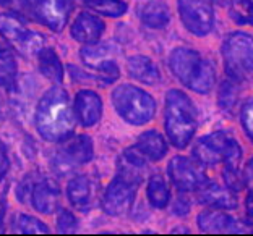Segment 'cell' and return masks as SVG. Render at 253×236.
<instances>
[{"instance_id": "31", "label": "cell", "mask_w": 253, "mask_h": 236, "mask_svg": "<svg viewBox=\"0 0 253 236\" xmlns=\"http://www.w3.org/2000/svg\"><path fill=\"white\" fill-rule=\"evenodd\" d=\"M240 120H242V126H244L245 133L249 135V137L253 142V99L245 102V105L242 107Z\"/></svg>"}, {"instance_id": "32", "label": "cell", "mask_w": 253, "mask_h": 236, "mask_svg": "<svg viewBox=\"0 0 253 236\" xmlns=\"http://www.w3.org/2000/svg\"><path fill=\"white\" fill-rule=\"evenodd\" d=\"M8 169H10V160H8L7 147H5V144L0 141V181H2L5 175H7Z\"/></svg>"}, {"instance_id": "36", "label": "cell", "mask_w": 253, "mask_h": 236, "mask_svg": "<svg viewBox=\"0 0 253 236\" xmlns=\"http://www.w3.org/2000/svg\"><path fill=\"white\" fill-rule=\"evenodd\" d=\"M245 207H247V217H249L250 222H253V191H249V196H247V201H245Z\"/></svg>"}, {"instance_id": "5", "label": "cell", "mask_w": 253, "mask_h": 236, "mask_svg": "<svg viewBox=\"0 0 253 236\" xmlns=\"http://www.w3.org/2000/svg\"><path fill=\"white\" fill-rule=\"evenodd\" d=\"M112 105L126 123L145 125L156 113V102L146 91L131 84H120L112 93Z\"/></svg>"}, {"instance_id": "29", "label": "cell", "mask_w": 253, "mask_h": 236, "mask_svg": "<svg viewBox=\"0 0 253 236\" xmlns=\"http://www.w3.org/2000/svg\"><path fill=\"white\" fill-rule=\"evenodd\" d=\"M239 96H240V91H239V86L232 81H224L219 88V94H217V99H219V107L222 110L226 112H231L235 108L239 102Z\"/></svg>"}, {"instance_id": "7", "label": "cell", "mask_w": 253, "mask_h": 236, "mask_svg": "<svg viewBox=\"0 0 253 236\" xmlns=\"http://www.w3.org/2000/svg\"><path fill=\"white\" fill-rule=\"evenodd\" d=\"M0 34L7 42L25 57H33L42 49L44 37L38 31H33L26 21L16 13L0 15Z\"/></svg>"}, {"instance_id": "18", "label": "cell", "mask_w": 253, "mask_h": 236, "mask_svg": "<svg viewBox=\"0 0 253 236\" xmlns=\"http://www.w3.org/2000/svg\"><path fill=\"white\" fill-rule=\"evenodd\" d=\"M106 26L102 20H99L97 16L91 13H80L77 16V20L72 25V36L75 41L83 42V44H94L99 41V37L104 33Z\"/></svg>"}, {"instance_id": "34", "label": "cell", "mask_w": 253, "mask_h": 236, "mask_svg": "<svg viewBox=\"0 0 253 236\" xmlns=\"http://www.w3.org/2000/svg\"><path fill=\"white\" fill-rule=\"evenodd\" d=\"M244 185L249 188V191H253V159L245 167V175H244Z\"/></svg>"}, {"instance_id": "26", "label": "cell", "mask_w": 253, "mask_h": 236, "mask_svg": "<svg viewBox=\"0 0 253 236\" xmlns=\"http://www.w3.org/2000/svg\"><path fill=\"white\" fill-rule=\"evenodd\" d=\"M11 228L16 233H49V227L41 220L26 214H18L11 220Z\"/></svg>"}, {"instance_id": "25", "label": "cell", "mask_w": 253, "mask_h": 236, "mask_svg": "<svg viewBox=\"0 0 253 236\" xmlns=\"http://www.w3.org/2000/svg\"><path fill=\"white\" fill-rule=\"evenodd\" d=\"M146 194H148L149 202H151L153 207H156V209H164V207L169 204L170 193H169L168 185H166L164 178L161 175H154L149 178Z\"/></svg>"}, {"instance_id": "37", "label": "cell", "mask_w": 253, "mask_h": 236, "mask_svg": "<svg viewBox=\"0 0 253 236\" xmlns=\"http://www.w3.org/2000/svg\"><path fill=\"white\" fill-rule=\"evenodd\" d=\"M3 215H5V201L0 202V233H3Z\"/></svg>"}, {"instance_id": "1", "label": "cell", "mask_w": 253, "mask_h": 236, "mask_svg": "<svg viewBox=\"0 0 253 236\" xmlns=\"http://www.w3.org/2000/svg\"><path fill=\"white\" fill-rule=\"evenodd\" d=\"M36 128L42 139L62 142L75 130V113L67 91L52 88L45 93L36 108Z\"/></svg>"}, {"instance_id": "13", "label": "cell", "mask_w": 253, "mask_h": 236, "mask_svg": "<svg viewBox=\"0 0 253 236\" xmlns=\"http://www.w3.org/2000/svg\"><path fill=\"white\" fill-rule=\"evenodd\" d=\"M60 189L50 178H41L33 181L31 186V204L39 214H52L59 205Z\"/></svg>"}, {"instance_id": "20", "label": "cell", "mask_w": 253, "mask_h": 236, "mask_svg": "<svg viewBox=\"0 0 253 236\" xmlns=\"http://www.w3.org/2000/svg\"><path fill=\"white\" fill-rule=\"evenodd\" d=\"M126 70L133 79L145 84H156L159 83L161 74L158 67L154 65L151 59L145 55H133L126 62Z\"/></svg>"}, {"instance_id": "16", "label": "cell", "mask_w": 253, "mask_h": 236, "mask_svg": "<svg viewBox=\"0 0 253 236\" xmlns=\"http://www.w3.org/2000/svg\"><path fill=\"white\" fill-rule=\"evenodd\" d=\"M145 155H143L136 147L126 149L119 157L117 162V175L130 180L140 185L145 180L146 175V162H145Z\"/></svg>"}, {"instance_id": "17", "label": "cell", "mask_w": 253, "mask_h": 236, "mask_svg": "<svg viewBox=\"0 0 253 236\" xmlns=\"http://www.w3.org/2000/svg\"><path fill=\"white\" fill-rule=\"evenodd\" d=\"M198 201L201 204L211 205L214 209H235L237 207V196L231 188H222L216 183L206 181L198 189Z\"/></svg>"}, {"instance_id": "30", "label": "cell", "mask_w": 253, "mask_h": 236, "mask_svg": "<svg viewBox=\"0 0 253 236\" xmlns=\"http://www.w3.org/2000/svg\"><path fill=\"white\" fill-rule=\"evenodd\" d=\"M78 228V220L72 212L60 210L59 218H57V230L60 233H73Z\"/></svg>"}, {"instance_id": "14", "label": "cell", "mask_w": 253, "mask_h": 236, "mask_svg": "<svg viewBox=\"0 0 253 236\" xmlns=\"http://www.w3.org/2000/svg\"><path fill=\"white\" fill-rule=\"evenodd\" d=\"M75 113L78 122L86 128L94 126L101 120L102 115V101L94 91L83 89L75 97Z\"/></svg>"}, {"instance_id": "21", "label": "cell", "mask_w": 253, "mask_h": 236, "mask_svg": "<svg viewBox=\"0 0 253 236\" xmlns=\"http://www.w3.org/2000/svg\"><path fill=\"white\" fill-rule=\"evenodd\" d=\"M135 147L145 157H148L149 160H154V162H158V160H161L168 154V142H166V139L158 131H146V133H143L138 137Z\"/></svg>"}, {"instance_id": "19", "label": "cell", "mask_w": 253, "mask_h": 236, "mask_svg": "<svg viewBox=\"0 0 253 236\" xmlns=\"http://www.w3.org/2000/svg\"><path fill=\"white\" fill-rule=\"evenodd\" d=\"M94 185L88 176H75L67 185V198L78 210H89L94 201Z\"/></svg>"}, {"instance_id": "9", "label": "cell", "mask_w": 253, "mask_h": 236, "mask_svg": "<svg viewBox=\"0 0 253 236\" xmlns=\"http://www.w3.org/2000/svg\"><path fill=\"white\" fill-rule=\"evenodd\" d=\"M183 26L197 36H206L214 26V13L210 0H177Z\"/></svg>"}, {"instance_id": "23", "label": "cell", "mask_w": 253, "mask_h": 236, "mask_svg": "<svg viewBox=\"0 0 253 236\" xmlns=\"http://www.w3.org/2000/svg\"><path fill=\"white\" fill-rule=\"evenodd\" d=\"M38 59H39V70H41V73L45 78L54 83L63 81V67L60 63L59 55L52 49L42 47L39 50Z\"/></svg>"}, {"instance_id": "27", "label": "cell", "mask_w": 253, "mask_h": 236, "mask_svg": "<svg viewBox=\"0 0 253 236\" xmlns=\"http://www.w3.org/2000/svg\"><path fill=\"white\" fill-rule=\"evenodd\" d=\"M84 3L91 10L111 18H119L126 11V5L122 0H84Z\"/></svg>"}, {"instance_id": "8", "label": "cell", "mask_w": 253, "mask_h": 236, "mask_svg": "<svg viewBox=\"0 0 253 236\" xmlns=\"http://www.w3.org/2000/svg\"><path fill=\"white\" fill-rule=\"evenodd\" d=\"M91 159H93V141L89 136L78 135L62 141L50 157V167L57 175H68L80 165L88 164Z\"/></svg>"}, {"instance_id": "2", "label": "cell", "mask_w": 253, "mask_h": 236, "mask_svg": "<svg viewBox=\"0 0 253 236\" xmlns=\"http://www.w3.org/2000/svg\"><path fill=\"white\" fill-rule=\"evenodd\" d=\"M169 67L175 78L195 93L206 94L214 88V68L197 50L187 47L174 49L169 55Z\"/></svg>"}, {"instance_id": "35", "label": "cell", "mask_w": 253, "mask_h": 236, "mask_svg": "<svg viewBox=\"0 0 253 236\" xmlns=\"http://www.w3.org/2000/svg\"><path fill=\"white\" fill-rule=\"evenodd\" d=\"M188 210H190V204H188V201H185V199H177V202L174 204V212H175V214H179V215H185Z\"/></svg>"}, {"instance_id": "11", "label": "cell", "mask_w": 253, "mask_h": 236, "mask_svg": "<svg viewBox=\"0 0 253 236\" xmlns=\"http://www.w3.org/2000/svg\"><path fill=\"white\" fill-rule=\"evenodd\" d=\"M136 188V183L117 175L107 186L104 198H102V207H104L106 214L114 217L125 215L135 201Z\"/></svg>"}, {"instance_id": "15", "label": "cell", "mask_w": 253, "mask_h": 236, "mask_svg": "<svg viewBox=\"0 0 253 236\" xmlns=\"http://www.w3.org/2000/svg\"><path fill=\"white\" fill-rule=\"evenodd\" d=\"M198 227L205 233H244L245 230L234 217L222 214L219 210L201 212L198 217Z\"/></svg>"}, {"instance_id": "22", "label": "cell", "mask_w": 253, "mask_h": 236, "mask_svg": "<svg viewBox=\"0 0 253 236\" xmlns=\"http://www.w3.org/2000/svg\"><path fill=\"white\" fill-rule=\"evenodd\" d=\"M140 18L146 26L159 30V28L169 25V7L164 2H161V0H151V2H146L140 8Z\"/></svg>"}, {"instance_id": "28", "label": "cell", "mask_w": 253, "mask_h": 236, "mask_svg": "<svg viewBox=\"0 0 253 236\" xmlns=\"http://www.w3.org/2000/svg\"><path fill=\"white\" fill-rule=\"evenodd\" d=\"M229 16L237 25H253V0H234Z\"/></svg>"}, {"instance_id": "33", "label": "cell", "mask_w": 253, "mask_h": 236, "mask_svg": "<svg viewBox=\"0 0 253 236\" xmlns=\"http://www.w3.org/2000/svg\"><path fill=\"white\" fill-rule=\"evenodd\" d=\"M0 7L10 10H23L26 8V0H0Z\"/></svg>"}, {"instance_id": "12", "label": "cell", "mask_w": 253, "mask_h": 236, "mask_svg": "<svg viewBox=\"0 0 253 236\" xmlns=\"http://www.w3.org/2000/svg\"><path fill=\"white\" fill-rule=\"evenodd\" d=\"M26 8L44 26L52 31H62L68 20L67 0H26Z\"/></svg>"}, {"instance_id": "3", "label": "cell", "mask_w": 253, "mask_h": 236, "mask_svg": "<svg viewBox=\"0 0 253 236\" xmlns=\"http://www.w3.org/2000/svg\"><path fill=\"white\" fill-rule=\"evenodd\" d=\"M166 133L175 147H187L197 131V110L182 91L170 89L166 94Z\"/></svg>"}, {"instance_id": "6", "label": "cell", "mask_w": 253, "mask_h": 236, "mask_svg": "<svg viewBox=\"0 0 253 236\" xmlns=\"http://www.w3.org/2000/svg\"><path fill=\"white\" fill-rule=\"evenodd\" d=\"M222 59L234 81L253 79V37L245 33L231 34L222 45Z\"/></svg>"}, {"instance_id": "10", "label": "cell", "mask_w": 253, "mask_h": 236, "mask_svg": "<svg viewBox=\"0 0 253 236\" xmlns=\"http://www.w3.org/2000/svg\"><path fill=\"white\" fill-rule=\"evenodd\" d=\"M168 171L175 188L183 193L200 189L208 181V178H206V173L203 170V164L198 162L197 159L193 160V159L177 155V157L170 160Z\"/></svg>"}, {"instance_id": "38", "label": "cell", "mask_w": 253, "mask_h": 236, "mask_svg": "<svg viewBox=\"0 0 253 236\" xmlns=\"http://www.w3.org/2000/svg\"><path fill=\"white\" fill-rule=\"evenodd\" d=\"M210 2H214V3H224L226 0H210Z\"/></svg>"}, {"instance_id": "4", "label": "cell", "mask_w": 253, "mask_h": 236, "mask_svg": "<svg viewBox=\"0 0 253 236\" xmlns=\"http://www.w3.org/2000/svg\"><path fill=\"white\" fill-rule=\"evenodd\" d=\"M193 157L203 165H216L222 162L224 169H239L242 149L234 136L217 131L200 137L193 146Z\"/></svg>"}, {"instance_id": "24", "label": "cell", "mask_w": 253, "mask_h": 236, "mask_svg": "<svg viewBox=\"0 0 253 236\" xmlns=\"http://www.w3.org/2000/svg\"><path fill=\"white\" fill-rule=\"evenodd\" d=\"M16 60L13 54L0 42V88L13 89L16 83Z\"/></svg>"}]
</instances>
